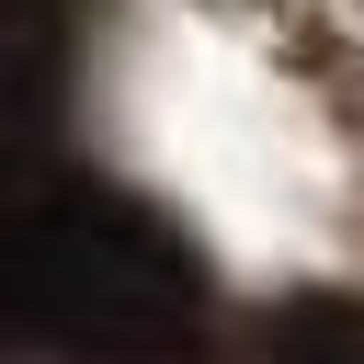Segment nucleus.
I'll use <instances>...</instances> for the list:
<instances>
[{"label": "nucleus", "mask_w": 364, "mask_h": 364, "mask_svg": "<svg viewBox=\"0 0 364 364\" xmlns=\"http://www.w3.org/2000/svg\"><path fill=\"white\" fill-rule=\"evenodd\" d=\"M205 330V273L171 216L102 182H46L0 228V353L57 364H182Z\"/></svg>", "instance_id": "1"}, {"label": "nucleus", "mask_w": 364, "mask_h": 364, "mask_svg": "<svg viewBox=\"0 0 364 364\" xmlns=\"http://www.w3.org/2000/svg\"><path fill=\"white\" fill-rule=\"evenodd\" d=\"M68 91V0H0V114L57 125Z\"/></svg>", "instance_id": "2"}, {"label": "nucleus", "mask_w": 364, "mask_h": 364, "mask_svg": "<svg viewBox=\"0 0 364 364\" xmlns=\"http://www.w3.org/2000/svg\"><path fill=\"white\" fill-rule=\"evenodd\" d=\"M262 364H364V296H284L262 318Z\"/></svg>", "instance_id": "3"}]
</instances>
